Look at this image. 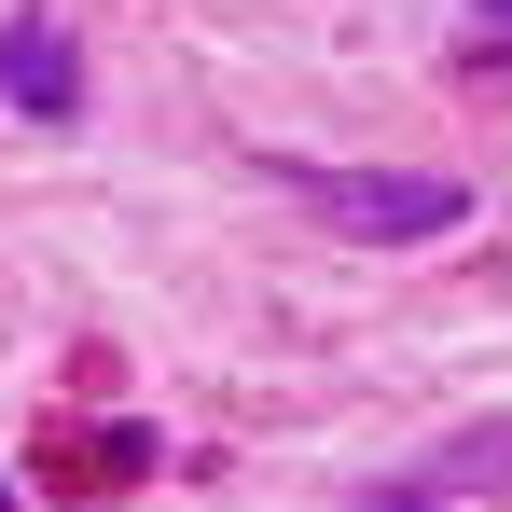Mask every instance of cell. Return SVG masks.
<instances>
[{
	"label": "cell",
	"mask_w": 512,
	"mask_h": 512,
	"mask_svg": "<svg viewBox=\"0 0 512 512\" xmlns=\"http://www.w3.org/2000/svg\"><path fill=\"white\" fill-rule=\"evenodd\" d=\"M305 194H319V222H346V236H443L457 222V180H416V167H319Z\"/></svg>",
	"instance_id": "cell-1"
},
{
	"label": "cell",
	"mask_w": 512,
	"mask_h": 512,
	"mask_svg": "<svg viewBox=\"0 0 512 512\" xmlns=\"http://www.w3.org/2000/svg\"><path fill=\"white\" fill-rule=\"evenodd\" d=\"M485 14H499V28H512V0H485Z\"/></svg>",
	"instance_id": "cell-3"
},
{
	"label": "cell",
	"mask_w": 512,
	"mask_h": 512,
	"mask_svg": "<svg viewBox=\"0 0 512 512\" xmlns=\"http://www.w3.org/2000/svg\"><path fill=\"white\" fill-rule=\"evenodd\" d=\"M0 97H14V111H70V97H84V70H70V42H56L42 14H28V28L0 42Z\"/></svg>",
	"instance_id": "cell-2"
}]
</instances>
